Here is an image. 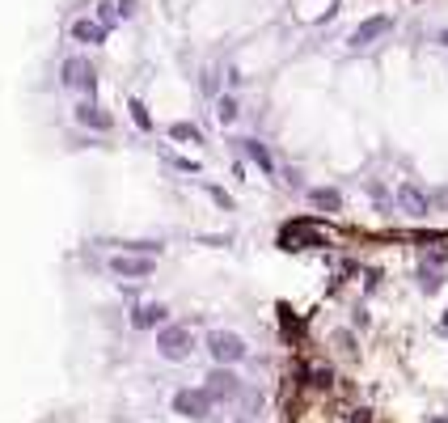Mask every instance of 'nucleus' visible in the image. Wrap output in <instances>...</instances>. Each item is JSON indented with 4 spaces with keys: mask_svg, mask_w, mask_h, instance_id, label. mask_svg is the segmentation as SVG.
<instances>
[{
    "mask_svg": "<svg viewBox=\"0 0 448 423\" xmlns=\"http://www.w3.org/2000/svg\"><path fill=\"white\" fill-rule=\"evenodd\" d=\"M208 356L216 364H224V368H233V364H241L245 356H250V347H245V339L233 335V330H212L208 335Z\"/></svg>",
    "mask_w": 448,
    "mask_h": 423,
    "instance_id": "f257e3e1",
    "label": "nucleus"
},
{
    "mask_svg": "<svg viewBox=\"0 0 448 423\" xmlns=\"http://www.w3.org/2000/svg\"><path fill=\"white\" fill-rule=\"evenodd\" d=\"M157 352H161L169 364H182V360H190V352H195V335H190L186 326H161V330H157Z\"/></svg>",
    "mask_w": 448,
    "mask_h": 423,
    "instance_id": "f03ea898",
    "label": "nucleus"
},
{
    "mask_svg": "<svg viewBox=\"0 0 448 423\" xmlns=\"http://www.w3.org/2000/svg\"><path fill=\"white\" fill-rule=\"evenodd\" d=\"M60 85H64V89H81V93H89V97H93L97 72H93V64H89L85 56H68V60L60 64Z\"/></svg>",
    "mask_w": 448,
    "mask_h": 423,
    "instance_id": "7ed1b4c3",
    "label": "nucleus"
},
{
    "mask_svg": "<svg viewBox=\"0 0 448 423\" xmlns=\"http://www.w3.org/2000/svg\"><path fill=\"white\" fill-rule=\"evenodd\" d=\"M153 267H157V258L127 254V250H119V254L106 263V271H110V276H119V280H144V276H153Z\"/></svg>",
    "mask_w": 448,
    "mask_h": 423,
    "instance_id": "20e7f679",
    "label": "nucleus"
},
{
    "mask_svg": "<svg viewBox=\"0 0 448 423\" xmlns=\"http://www.w3.org/2000/svg\"><path fill=\"white\" fill-rule=\"evenodd\" d=\"M216 407V398L208 389H178L173 394V411H178L182 419H208Z\"/></svg>",
    "mask_w": 448,
    "mask_h": 423,
    "instance_id": "39448f33",
    "label": "nucleus"
},
{
    "mask_svg": "<svg viewBox=\"0 0 448 423\" xmlns=\"http://www.w3.org/2000/svg\"><path fill=\"white\" fill-rule=\"evenodd\" d=\"M203 389H208V394L216 398V402H233V398L241 394V381H237V372H233V368H224V364H216Z\"/></svg>",
    "mask_w": 448,
    "mask_h": 423,
    "instance_id": "423d86ee",
    "label": "nucleus"
},
{
    "mask_svg": "<svg viewBox=\"0 0 448 423\" xmlns=\"http://www.w3.org/2000/svg\"><path fill=\"white\" fill-rule=\"evenodd\" d=\"M72 123L77 128H89V132H110L114 128V119L93 102V97H85V102H77V110H72Z\"/></svg>",
    "mask_w": 448,
    "mask_h": 423,
    "instance_id": "0eeeda50",
    "label": "nucleus"
},
{
    "mask_svg": "<svg viewBox=\"0 0 448 423\" xmlns=\"http://www.w3.org/2000/svg\"><path fill=\"white\" fill-rule=\"evenodd\" d=\"M397 208H402L406 216H427L432 212V199L423 195L414 182H402V186H397Z\"/></svg>",
    "mask_w": 448,
    "mask_h": 423,
    "instance_id": "6e6552de",
    "label": "nucleus"
},
{
    "mask_svg": "<svg viewBox=\"0 0 448 423\" xmlns=\"http://www.w3.org/2000/svg\"><path fill=\"white\" fill-rule=\"evenodd\" d=\"M68 34H72V43H85V47H97V43H106V26H102V21H93V17H77V21H72V26H68Z\"/></svg>",
    "mask_w": 448,
    "mask_h": 423,
    "instance_id": "1a4fd4ad",
    "label": "nucleus"
},
{
    "mask_svg": "<svg viewBox=\"0 0 448 423\" xmlns=\"http://www.w3.org/2000/svg\"><path fill=\"white\" fill-rule=\"evenodd\" d=\"M165 305L161 301H144V305H136V313H132V330H157L161 322H165Z\"/></svg>",
    "mask_w": 448,
    "mask_h": 423,
    "instance_id": "9d476101",
    "label": "nucleus"
},
{
    "mask_svg": "<svg viewBox=\"0 0 448 423\" xmlns=\"http://www.w3.org/2000/svg\"><path fill=\"white\" fill-rule=\"evenodd\" d=\"M385 30H389V17H385V13H377V17H364L360 26L351 30V47H368V43H377Z\"/></svg>",
    "mask_w": 448,
    "mask_h": 423,
    "instance_id": "9b49d317",
    "label": "nucleus"
},
{
    "mask_svg": "<svg viewBox=\"0 0 448 423\" xmlns=\"http://www.w3.org/2000/svg\"><path fill=\"white\" fill-rule=\"evenodd\" d=\"M237 148H241V153L245 157H250L262 173H275V157H271V148L262 144V140H254V136H245V140H237Z\"/></svg>",
    "mask_w": 448,
    "mask_h": 423,
    "instance_id": "f8f14e48",
    "label": "nucleus"
},
{
    "mask_svg": "<svg viewBox=\"0 0 448 423\" xmlns=\"http://www.w3.org/2000/svg\"><path fill=\"white\" fill-rule=\"evenodd\" d=\"M309 204H313L317 212H338V208H343V195H338L334 186H313V191H309Z\"/></svg>",
    "mask_w": 448,
    "mask_h": 423,
    "instance_id": "ddd939ff",
    "label": "nucleus"
},
{
    "mask_svg": "<svg viewBox=\"0 0 448 423\" xmlns=\"http://www.w3.org/2000/svg\"><path fill=\"white\" fill-rule=\"evenodd\" d=\"M169 140H178V144H203V132L182 119V123H169Z\"/></svg>",
    "mask_w": 448,
    "mask_h": 423,
    "instance_id": "4468645a",
    "label": "nucleus"
},
{
    "mask_svg": "<svg viewBox=\"0 0 448 423\" xmlns=\"http://www.w3.org/2000/svg\"><path fill=\"white\" fill-rule=\"evenodd\" d=\"M237 114H241L237 97H233V93H220V97H216V119H220V123H233Z\"/></svg>",
    "mask_w": 448,
    "mask_h": 423,
    "instance_id": "2eb2a0df",
    "label": "nucleus"
},
{
    "mask_svg": "<svg viewBox=\"0 0 448 423\" xmlns=\"http://www.w3.org/2000/svg\"><path fill=\"white\" fill-rule=\"evenodd\" d=\"M127 110H132V123L140 132H153V114H148V106L140 102V97H127Z\"/></svg>",
    "mask_w": 448,
    "mask_h": 423,
    "instance_id": "dca6fc26",
    "label": "nucleus"
},
{
    "mask_svg": "<svg viewBox=\"0 0 448 423\" xmlns=\"http://www.w3.org/2000/svg\"><path fill=\"white\" fill-rule=\"evenodd\" d=\"M114 17H119V5H110V0H102V5H97V21H102V26L110 30V26H114Z\"/></svg>",
    "mask_w": 448,
    "mask_h": 423,
    "instance_id": "f3484780",
    "label": "nucleus"
},
{
    "mask_svg": "<svg viewBox=\"0 0 448 423\" xmlns=\"http://www.w3.org/2000/svg\"><path fill=\"white\" fill-rule=\"evenodd\" d=\"M165 161H169L173 169H182V173H199V161H190V157H173V153H165Z\"/></svg>",
    "mask_w": 448,
    "mask_h": 423,
    "instance_id": "a211bd4d",
    "label": "nucleus"
},
{
    "mask_svg": "<svg viewBox=\"0 0 448 423\" xmlns=\"http://www.w3.org/2000/svg\"><path fill=\"white\" fill-rule=\"evenodd\" d=\"M208 195L216 199V208H224V212H233V195H229V191H220V186H208Z\"/></svg>",
    "mask_w": 448,
    "mask_h": 423,
    "instance_id": "6ab92c4d",
    "label": "nucleus"
},
{
    "mask_svg": "<svg viewBox=\"0 0 448 423\" xmlns=\"http://www.w3.org/2000/svg\"><path fill=\"white\" fill-rule=\"evenodd\" d=\"M199 85H203V93H216V72L208 68V72H203V81H199Z\"/></svg>",
    "mask_w": 448,
    "mask_h": 423,
    "instance_id": "aec40b11",
    "label": "nucleus"
},
{
    "mask_svg": "<svg viewBox=\"0 0 448 423\" xmlns=\"http://www.w3.org/2000/svg\"><path fill=\"white\" fill-rule=\"evenodd\" d=\"M114 5H119V17H132L136 13V0H114Z\"/></svg>",
    "mask_w": 448,
    "mask_h": 423,
    "instance_id": "412c9836",
    "label": "nucleus"
},
{
    "mask_svg": "<svg viewBox=\"0 0 448 423\" xmlns=\"http://www.w3.org/2000/svg\"><path fill=\"white\" fill-rule=\"evenodd\" d=\"M423 288H427V292H436V288H440V280L432 276V271H423Z\"/></svg>",
    "mask_w": 448,
    "mask_h": 423,
    "instance_id": "4be33fe9",
    "label": "nucleus"
},
{
    "mask_svg": "<svg viewBox=\"0 0 448 423\" xmlns=\"http://www.w3.org/2000/svg\"><path fill=\"white\" fill-rule=\"evenodd\" d=\"M444 258H448V250H432V254H427V263H432V267H440Z\"/></svg>",
    "mask_w": 448,
    "mask_h": 423,
    "instance_id": "5701e85b",
    "label": "nucleus"
},
{
    "mask_svg": "<svg viewBox=\"0 0 448 423\" xmlns=\"http://www.w3.org/2000/svg\"><path fill=\"white\" fill-rule=\"evenodd\" d=\"M440 43H444V47H448V30H444V34H440Z\"/></svg>",
    "mask_w": 448,
    "mask_h": 423,
    "instance_id": "b1692460",
    "label": "nucleus"
},
{
    "mask_svg": "<svg viewBox=\"0 0 448 423\" xmlns=\"http://www.w3.org/2000/svg\"><path fill=\"white\" fill-rule=\"evenodd\" d=\"M444 330H448V317H444Z\"/></svg>",
    "mask_w": 448,
    "mask_h": 423,
    "instance_id": "393cba45",
    "label": "nucleus"
}]
</instances>
